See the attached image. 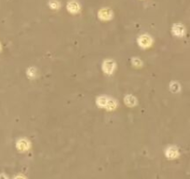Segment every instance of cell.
Wrapping results in <instances>:
<instances>
[{
    "label": "cell",
    "mask_w": 190,
    "mask_h": 179,
    "mask_svg": "<svg viewBox=\"0 0 190 179\" xmlns=\"http://www.w3.org/2000/svg\"><path fill=\"white\" fill-rule=\"evenodd\" d=\"M97 103L100 106H103V107H106L108 109H112L116 107V103L112 100V99H108L105 96H101L98 98L97 100Z\"/></svg>",
    "instance_id": "obj_1"
},
{
    "label": "cell",
    "mask_w": 190,
    "mask_h": 179,
    "mask_svg": "<svg viewBox=\"0 0 190 179\" xmlns=\"http://www.w3.org/2000/svg\"><path fill=\"white\" fill-rule=\"evenodd\" d=\"M102 69L105 70V73L111 74L115 70V63L112 60H106L102 64Z\"/></svg>",
    "instance_id": "obj_2"
},
{
    "label": "cell",
    "mask_w": 190,
    "mask_h": 179,
    "mask_svg": "<svg viewBox=\"0 0 190 179\" xmlns=\"http://www.w3.org/2000/svg\"><path fill=\"white\" fill-rule=\"evenodd\" d=\"M151 42H152V40H151V38L149 37H147V36H143V37H141L140 38H139V44L142 46V47H148V46H150V44H151Z\"/></svg>",
    "instance_id": "obj_3"
},
{
    "label": "cell",
    "mask_w": 190,
    "mask_h": 179,
    "mask_svg": "<svg viewBox=\"0 0 190 179\" xmlns=\"http://www.w3.org/2000/svg\"><path fill=\"white\" fill-rule=\"evenodd\" d=\"M17 148L22 151H24L29 148V143L26 140H20L17 144Z\"/></svg>",
    "instance_id": "obj_4"
},
{
    "label": "cell",
    "mask_w": 190,
    "mask_h": 179,
    "mask_svg": "<svg viewBox=\"0 0 190 179\" xmlns=\"http://www.w3.org/2000/svg\"><path fill=\"white\" fill-rule=\"evenodd\" d=\"M166 155L168 158H175L177 155H178V152L176 150V148H168L167 151H166Z\"/></svg>",
    "instance_id": "obj_5"
},
{
    "label": "cell",
    "mask_w": 190,
    "mask_h": 179,
    "mask_svg": "<svg viewBox=\"0 0 190 179\" xmlns=\"http://www.w3.org/2000/svg\"><path fill=\"white\" fill-rule=\"evenodd\" d=\"M125 102H126V104L128 106H135L136 104V99L134 96H132V95H128L126 98H125Z\"/></svg>",
    "instance_id": "obj_6"
},
{
    "label": "cell",
    "mask_w": 190,
    "mask_h": 179,
    "mask_svg": "<svg viewBox=\"0 0 190 179\" xmlns=\"http://www.w3.org/2000/svg\"><path fill=\"white\" fill-rule=\"evenodd\" d=\"M68 10H70L71 12H76L77 10H79V5H77V3L76 2H70L68 4Z\"/></svg>",
    "instance_id": "obj_7"
},
{
    "label": "cell",
    "mask_w": 190,
    "mask_h": 179,
    "mask_svg": "<svg viewBox=\"0 0 190 179\" xmlns=\"http://www.w3.org/2000/svg\"><path fill=\"white\" fill-rule=\"evenodd\" d=\"M100 14H103L102 16H100L102 19H110V17H111V12L109 11V10H101Z\"/></svg>",
    "instance_id": "obj_8"
},
{
    "label": "cell",
    "mask_w": 190,
    "mask_h": 179,
    "mask_svg": "<svg viewBox=\"0 0 190 179\" xmlns=\"http://www.w3.org/2000/svg\"><path fill=\"white\" fill-rule=\"evenodd\" d=\"M28 74L30 76H34V75H36V70H34V68H31V69H29V71H28Z\"/></svg>",
    "instance_id": "obj_9"
},
{
    "label": "cell",
    "mask_w": 190,
    "mask_h": 179,
    "mask_svg": "<svg viewBox=\"0 0 190 179\" xmlns=\"http://www.w3.org/2000/svg\"><path fill=\"white\" fill-rule=\"evenodd\" d=\"M15 179H25V177H23V176H22V175H19V176L15 177Z\"/></svg>",
    "instance_id": "obj_10"
},
{
    "label": "cell",
    "mask_w": 190,
    "mask_h": 179,
    "mask_svg": "<svg viewBox=\"0 0 190 179\" xmlns=\"http://www.w3.org/2000/svg\"><path fill=\"white\" fill-rule=\"evenodd\" d=\"M0 179H7V178L4 175H0Z\"/></svg>",
    "instance_id": "obj_11"
}]
</instances>
